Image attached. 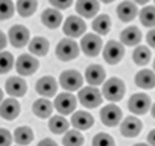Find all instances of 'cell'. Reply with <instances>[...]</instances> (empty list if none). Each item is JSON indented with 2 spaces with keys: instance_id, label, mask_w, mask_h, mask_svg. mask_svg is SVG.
<instances>
[{
  "instance_id": "obj_1",
  "label": "cell",
  "mask_w": 155,
  "mask_h": 146,
  "mask_svg": "<svg viewBox=\"0 0 155 146\" xmlns=\"http://www.w3.org/2000/svg\"><path fill=\"white\" fill-rule=\"evenodd\" d=\"M124 93H126L124 81L117 78V77H112V78H109L108 81L104 83L102 96H104V99H107L109 102H120L124 97Z\"/></svg>"
},
{
  "instance_id": "obj_2",
  "label": "cell",
  "mask_w": 155,
  "mask_h": 146,
  "mask_svg": "<svg viewBox=\"0 0 155 146\" xmlns=\"http://www.w3.org/2000/svg\"><path fill=\"white\" fill-rule=\"evenodd\" d=\"M56 58L62 62L72 61L78 56L80 53V47L78 44L74 41V38H62L58 46H56Z\"/></svg>"
},
{
  "instance_id": "obj_3",
  "label": "cell",
  "mask_w": 155,
  "mask_h": 146,
  "mask_svg": "<svg viewBox=\"0 0 155 146\" xmlns=\"http://www.w3.org/2000/svg\"><path fill=\"white\" fill-rule=\"evenodd\" d=\"M77 97H78L80 103L83 105L84 108H89V109L99 106L102 103V100H104L102 93L97 90V87H93V86H87L84 89H80Z\"/></svg>"
},
{
  "instance_id": "obj_4",
  "label": "cell",
  "mask_w": 155,
  "mask_h": 146,
  "mask_svg": "<svg viewBox=\"0 0 155 146\" xmlns=\"http://www.w3.org/2000/svg\"><path fill=\"white\" fill-rule=\"evenodd\" d=\"M80 47H81V52L86 56L95 58L102 50V38L96 33L84 34V37L81 38V43H80Z\"/></svg>"
},
{
  "instance_id": "obj_5",
  "label": "cell",
  "mask_w": 155,
  "mask_h": 146,
  "mask_svg": "<svg viewBox=\"0 0 155 146\" xmlns=\"http://www.w3.org/2000/svg\"><path fill=\"white\" fill-rule=\"evenodd\" d=\"M61 87L65 89L67 92H75L80 90L83 86V75L78 73L77 70H67L61 74L59 77Z\"/></svg>"
},
{
  "instance_id": "obj_6",
  "label": "cell",
  "mask_w": 155,
  "mask_h": 146,
  "mask_svg": "<svg viewBox=\"0 0 155 146\" xmlns=\"http://www.w3.org/2000/svg\"><path fill=\"white\" fill-rule=\"evenodd\" d=\"M53 106L61 115H70L77 108V97L74 96L72 93H70V92L61 93V95L55 97Z\"/></svg>"
},
{
  "instance_id": "obj_7",
  "label": "cell",
  "mask_w": 155,
  "mask_h": 146,
  "mask_svg": "<svg viewBox=\"0 0 155 146\" xmlns=\"http://www.w3.org/2000/svg\"><path fill=\"white\" fill-rule=\"evenodd\" d=\"M124 44L115 41V40H109L105 47H104V59L109 65H115L124 58Z\"/></svg>"
},
{
  "instance_id": "obj_8",
  "label": "cell",
  "mask_w": 155,
  "mask_h": 146,
  "mask_svg": "<svg viewBox=\"0 0 155 146\" xmlns=\"http://www.w3.org/2000/svg\"><path fill=\"white\" fill-rule=\"evenodd\" d=\"M127 106L134 115H145L151 109V97L145 93H134L129 99Z\"/></svg>"
},
{
  "instance_id": "obj_9",
  "label": "cell",
  "mask_w": 155,
  "mask_h": 146,
  "mask_svg": "<svg viewBox=\"0 0 155 146\" xmlns=\"http://www.w3.org/2000/svg\"><path fill=\"white\" fill-rule=\"evenodd\" d=\"M38 67H40L38 61L33 55H28V53L21 55L16 59V63H15L16 73L19 74V75H33L38 70Z\"/></svg>"
},
{
  "instance_id": "obj_10",
  "label": "cell",
  "mask_w": 155,
  "mask_h": 146,
  "mask_svg": "<svg viewBox=\"0 0 155 146\" xmlns=\"http://www.w3.org/2000/svg\"><path fill=\"white\" fill-rule=\"evenodd\" d=\"M86 24H84V21L80 18V16H68L67 18V21L64 22V27H62V30H64V33H65V36L71 37V38H77V37L83 36L84 33H86Z\"/></svg>"
},
{
  "instance_id": "obj_11",
  "label": "cell",
  "mask_w": 155,
  "mask_h": 146,
  "mask_svg": "<svg viewBox=\"0 0 155 146\" xmlns=\"http://www.w3.org/2000/svg\"><path fill=\"white\" fill-rule=\"evenodd\" d=\"M121 118H123V112L114 103H109V105L104 106L101 109V120L104 122V125H107V127H115V125H118Z\"/></svg>"
},
{
  "instance_id": "obj_12",
  "label": "cell",
  "mask_w": 155,
  "mask_h": 146,
  "mask_svg": "<svg viewBox=\"0 0 155 146\" xmlns=\"http://www.w3.org/2000/svg\"><path fill=\"white\" fill-rule=\"evenodd\" d=\"M9 41L13 47H24L30 41V31L24 25H13L9 30Z\"/></svg>"
},
{
  "instance_id": "obj_13",
  "label": "cell",
  "mask_w": 155,
  "mask_h": 146,
  "mask_svg": "<svg viewBox=\"0 0 155 146\" xmlns=\"http://www.w3.org/2000/svg\"><path fill=\"white\" fill-rule=\"evenodd\" d=\"M58 90V83L52 75L41 77L36 83V92L43 97H53Z\"/></svg>"
},
{
  "instance_id": "obj_14",
  "label": "cell",
  "mask_w": 155,
  "mask_h": 146,
  "mask_svg": "<svg viewBox=\"0 0 155 146\" xmlns=\"http://www.w3.org/2000/svg\"><path fill=\"white\" fill-rule=\"evenodd\" d=\"M19 112H21V105H19V102H18L16 99H13V97L5 99V100L2 102V105H0V117L5 118V120H8V121L15 120V118L19 115Z\"/></svg>"
},
{
  "instance_id": "obj_15",
  "label": "cell",
  "mask_w": 155,
  "mask_h": 146,
  "mask_svg": "<svg viewBox=\"0 0 155 146\" xmlns=\"http://www.w3.org/2000/svg\"><path fill=\"white\" fill-rule=\"evenodd\" d=\"M101 9L99 0H77L75 11L83 18H93Z\"/></svg>"
},
{
  "instance_id": "obj_16",
  "label": "cell",
  "mask_w": 155,
  "mask_h": 146,
  "mask_svg": "<svg viewBox=\"0 0 155 146\" xmlns=\"http://www.w3.org/2000/svg\"><path fill=\"white\" fill-rule=\"evenodd\" d=\"M120 130H121V134L124 137H136L139 136L140 130H142V121L136 117H127L124 121L121 122L120 125Z\"/></svg>"
},
{
  "instance_id": "obj_17",
  "label": "cell",
  "mask_w": 155,
  "mask_h": 146,
  "mask_svg": "<svg viewBox=\"0 0 155 146\" xmlns=\"http://www.w3.org/2000/svg\"><path fill=\"white\" fill-rule=\"evenodd\" d=\"M137 13H139V11H137V6H136L134 2L126 0V2L120 3L117 6V16H118L120 21H123V22L133 21L137 16Z\"/></svg>"
},
{
  "instance_id": "obj_18",
  "label": "cell",
  "mask_w": 155,
  "mask_h": 146,
  "mask_svg": "<svg viewBox=\"0 0 155 146\" xmlns=\"http://www.w3.org/2000/svg\"><path fill=\"white\" fill-rule=\"evenodd\" d=\"M84 74H86V81H87L90 86H93V87L101 86L104 81H105V77H107V73H105L104 67L96 65V63L89 65Z\"/></svg>"
},
{
  "instance_id": "obj_19",
  "label": "cell",
  "mask_w": 155,
  "mask_h": 146,
  "mask_svg": "<svg viewBox=\"0 0 155 146\" xmlns=\"http://www.w3.org/2000/svg\"><path fill=\"white\" fill-rule=\"evenodd\" d=\"M6 92L12 97H21L27 93V83L22 77H9L6 81Z\"/></svg>"
},
{
  "instance_id": "obj_20",
  "label": "cell",
  "mask_w": 155,
  "mask_h": 146,
  "mask_svg": "<svg viewBox=\"0 0 155 146\" xmlns=\"http://www.w3.org/2000/svg\"><path fill=\"white\" fill-rule=\"evenodd\" d=\"M93 122H95L93 115L86 112V111H77V112L72 114L71 124L77 130H89L93 125Z\"/></svg>"
},
{
  "instance_id": "obj_21",
  "label": "cell",
  "mask_w": 155,
  "mask_h": 146,
  "mask_svg": "<svg viewBox=\"0 0 155 146\" xmlns=\"http://www.w3.org/2000/svg\"><path fill=\"white\" fill-rule=\"evenodd\" d=\"M41 22L43 25H46L48 28H58L62 22V15H61V11L55 9V8H48L45 9L43 13H41Z\"/></svg>"
},
{
  "instance_id": "obj_22",
  "label": "cell",
  "mask_w": 155,
  "mask_h": 146,
  "mask_svg": "<svg viewBox=\"0 0 155 146\" xmlns=\"http://www.w3.org/2000/svg\"><path fill=\"white\" fill-rule=\"evenodd\" d=\"M142 40V33L137 27H129L120 34V41L124 46H137Z\"/></svg>"
},
{
  "instance_id": "obj_23",
  "label": "cell",
  "mask_w": 155,
  "mask_h": 146,
  "mask_svg": "<svg viewBox=\"0 0 155 146\" xmlns=\"http://www.w3.org/2000/svg\"><path fill=\"white\" fill-rule=\"evenodd\" d=\"M134 83L140 89L151 90V89L155 87V73L152 70H142V71H139V73L136 74Z\"/></svg>"
},
{
  "instance_id": "obj_24",
  "label": "cell",
  "mask_w": 155,
  "mask_h": 146,
  "mask_svg": "<svg viewBox=\"0 0 155 146\" xmlns=\"http://www.w3.org/2000/svg\"><path fill=\"white\" fill-rule=\"evenodd\" d=\"M33 112L38 118H49L53 112V105L49 99H45V97L37 99L33 103Z\"/></svg>"
},
{
  "instance_id": "obj_25",
  "label": "cell",
  "mask_w": 155,
  "mask_h": 146,
  "mask_svg": "<svg viewBox=\"0 0 155 146\" xmlns=\"http://www.w3.org/2000/svg\"><path fill=\"white\" fill-rule=\"evenodd\" d=\"M13 139L16 142V145L19 146H27L34 140V133L28 125H21L13 131Z\"/></svg>"
},
{
  "instance_id": "obj_26",
  "label": "cell",
  "mask_w": 155,
  "mask_h": 146,
  "mask_svg": "<svg viewBox=\"0 0 155 146\" xmlns=\"http://www.w3.org/2000/svg\"><path fill=\"white\" fill-rule=\"evenodd\" d=\"M28 49H30L31 55H34V56H46L49 52V41L45 37H34L30 41Z\"/></svg>"
},
{
  "instance_id": "obj_27",
  "label": "cell",
  "mask_w": 155,
  "mask_h": 146,
  "mask_svg": "<svg viewBox=\"0 0 155 146\" xmlns=\"http://www.w3.org/2000/svg\"><path fill=\"white\" fill-rule=\"evenodd\" d=\"M111 25H112V22H111V18L108 15H99L93 19L92 28L97 36H105L111 31Z\"/></svg>"
},
{
  "instance_id": "obj_28",
  "label": "cell",
  "mask_w": 155,
  "mask_h": 146,
  "mask_svg": "<svg viewBox=\"0 0 155 146\" xmlns=\"http://www.w3.org/2000/svg\"><path fill=\"white\" fill-rule=\"evenodd\" d=\"M70 128V121L64 118V115H53L49 120V130L55 134L67 133Z\"/></svg>"
},
{
  "instance_id": "obj_29",
  "label": "cell",
  "mask_w": 155,
  "mask_h": 146,
  "mask_svg": "<svg viewBox=\"0 0 155 146\" xmlns=\"http://www.w3.org/2000/svg\"><path fill=\"white\" fill-rule=\"evenodd\" d=\"M151 58H152V53H151L149 47H146V46H137L133 52V61L136 65L143 67L151 62Z\"/></svg>"
},
{
  "instance_id": "obj_30",
  "label": "cell",
  "mask_w": 155,
  "mask_h": 146,
  "mask_svg": "<svg viewBox=\"0 0 155 146\" xmlns=\"http://www.w3.org/2000/svg\"><path fill=\"white\" fill-rule=\"evenodd\" d=\"M16 11L22 18H28L37 11V0H18Z\"/></svg>"
},
{
  "instance_id": "obj_31",
  "label": "cell",
  "mask_w": 155,
  "mask_h": 146,
  "mask_svg": "<svg viewBox=\"0 0 155 146\" xmlns=\"http://www.w3.org/2000/svg\"><path fill=\"white\" fill-rule=\"evenodd\" d=\"M84 143L83 134L80 130H68L62 137V145L64 146H81Z\"/></svg>"
},
{
  "instance_id": "obj_32",
  "label": "cell",
  "mask_w": 155,
  "mask_h": 146,
  "mask_svg": "<svg viewBox=\"0 0 155 146\" xmlns=\"http://www.w3.org/2000/svg\"><path fill=\"white\" fill-rule=\"evenodd\" d=\"M139 18L143 27H148V28L155 27V6H145L139 12Z\"/></svg>"
},
{
  "instance_id": "obj_33",
  "label": "cell",
  "mask_w": 155,
  "mask_h": 146,
  "mask_svg": "<svg viewBox=\"0 0 155 146\" xmlns=\"http://www.w3.org/2000/svg\"><path fill=\"white\" fill-rule=\"evenodd\" d=\"M13 56L9 52H0V74H8L13 68Z\"/></svg>"
},
{
  "instance_id": "obj_34",
  "label": "cell",
  "mask_w": 155,
  "mask_h": 146,
  "mask_svg": "<svg viewBox=\"0 0 155 146\" xmlns=\"http://www.w3.org/2000/svg\"><path fill=\"white\" fill-rule=\"evenodd\" d=\"M15 6L12 0H0V21H6L13 16Z\"/></svg>"
},
{
  "instance_id": "obj_35",
  "label": "cell",
  "mask_w": 155,
  "mask_h": 146,
  "mask_svg": "<svg viewBox=\"0 0 155 146\" xmlns=\"http://www.w3.org/2000/svg\"><path fill=\"white\" fill-rule=\"evenodd\" d=\"M92 146H115V140L111 134L97 133L92 140Z\"/></svg>"
},
{
  "instance_id": "obj_36",
  "label": "cell",
  "mask_w": 155,
  "mask_h": 146,
  "mask_svg": "<svg viewBox=\"0 0 155 146\" xmlns=\"http://www.w3.org/2000/svg\"><path fill=\"white\" fill-rule=\"evenodd\" d=\"M72 2H74V0H49V3H50L55 9H58V11L68 9L72 5Z\"/></svg>"
},
{
  "instance_id": "obj_37",
  "label": "cell",
  "mask_w": 155,
  "mask_h": 146,
  "mask_svg": "<svg viewBox=\"0 0 155 146\" xmlns=\"http://www.w3.org/2000/svg\"><path fill=\"white\" fill-rule=\"evenodd\" d=\"M12 143V134L6 128H0V146H11Z\"/></svg>"
},
{
  "instance_id": "obj_38",
  "label": "cell",
  "mask_w": 155,
  "mask_h": 146,
  "mask_svg": "<svg viewBox=\"0 0 155 146\" xmlns=\"http://www.w3.org/2000/svg\"><path fill=\"white\" fill-rule=\"evenodd\" d=\"M146 41H148V44H149L151 47L155 49V28H152V30L146 34Z\"/></svg>"
},
{
  "instance_id": "obj_39",
  "label": "cell",
  "mask_w": 155,
  "mask_h": 146,
  "mask_svg": "<svg viewBox=\"0 0 155 146\" xmlns=\"http://www.w3.org/2000/svg\"><path fill=\"white\" fill-rule=\"evenodd\" d=\"M37 146H58V143L55 142V140H52V139H43V140H40L38 142V145Z\"/></svg>"
},
{
  "instance_id": "obj_40",
  "label": "cell",
  "mask_w": 155,
  "mask_h": 146,
  "mask_svg": "<svg viewBox=\"0 0 155 146\" xmlns=\"http://www.w3.org/2000/svg\"><path fill=\"white\" fill-rule=\"evenodd\" d=\"M6 44H8V38H6L3 31H0V50H3L6 47Z\"/></svg>"
},
{
  "instance_id": "obj_41",
  "label": "cell",
  "mask_w": 155,
  "mask_h": 146,
  "mask_svg": "<svg viewBox=\"0 0 155 146\" xmlns=\"http://www.w3.org/2000/svg\"><path fill=\"white\" fill-rule=\"evenodd\" d=\"M148 143L151 146H155V128L151 130V133L148 134Z\"/></svg>"
},
{
  "instance_id": "obj_42",
  "label": "cell",
  "mask_w": 155,
  "mask_h": 146,
  "mask_svg": "<svg viewBox=\"0 0 155 146\" xmlns=\"http://www.w3.org/2000/svg\"><path fill=\"white\" fill-rule=\"evenodd\" d=\"M134 3H139V5H145V3H148L149 0H133Z\"/></svg>"
},
{
  "instance_id": "obj_43",
  "label": "cell",
  "mask_w": 155,
  "mask_h": 146,
  "mask_svg": "<svg viewBox=\"0 0 155 146\" xmlns=\"http://www.w3.org/2000/svg\"><path fill=\"white\" fill-rule=\"evenodd\" d=\"M151 114H152V117L155 118V103L152 105V106H151Z\"/></svg>"
},
{
  "instance_id": "obj_44",
  "label": "cell",
  "mask_w": 155,
  "mask_h": 146,
  "mask_svg": "<svg viewBox=\"0 0 155 146\" xmlns=\"http://www.w3.org/2000/svg\"><path fill=\"white\" fill-rule=\"evenodd\" d=\"M3 102V92H2V89H0V103Z\"/></svg>"
},
{
  "instance_id": "obj_45",
  "label": "cell",
  "mask_w": 155,
  "mask_h": 146,
  "mask_svg": "<svg viewBox=\"0 0 155 146\" xmlns=\"http://www.w3.org/2000/svg\"><path fill=\"white\" fill-rule=\"evenodd\" d=\"M101 2H102V3H112V2H114V0H101Z\"/></svg>"
},
{
  "instance_id": "obj_46",
  "label": "cell",
  "mask_w": 155,
  "mask_h": 146,
  "mask_svg": "<svg viewBox=\"0 0 155 146\" xmlns=\"http://www.w3.org/2000/svg\"><path fill=\"white\" fill-rule=\"evenodd\" d=\"M134 146H151V145H146V143H136Z\"/></svg>"
},
{
  "instance_id": "obj_47",
  "label": "cell",
  "mask_w": 155,
  "mask_h": 146,
  "mask_svg": "<svg viewBox=\"0 0 155 146\" xmlns=\"http://www.w3.org/2000/svg\"><path fill=\"white\" fill-rule=\"evenodd\" d=\"M154 70H155V61H154Z\"/></svg>"
},
{
  "instance_id": "obj_48",
  "label": "cell",
  "mask_w": 155,
  "mask_h": 146,
  "mask_svg": "<svg viewBox=\"0 0 155 146\" xmlns=\"http://www.w3.org/2000/svg\"><path fill=\"white\" fill-rule=\"evenodd\" d=\"M154 2H155V0H154Z\"/></svg>"
}]
</instances>
